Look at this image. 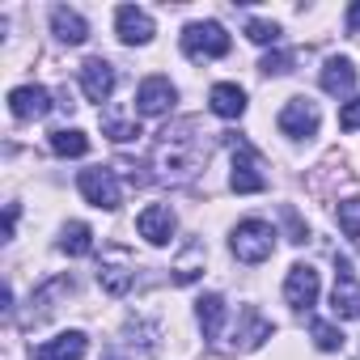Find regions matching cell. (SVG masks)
<instances>
[{"instance_id":"obj_1","label":"cell","mask_w":360,"mask_h":360,"mask_svg":"<svg viewBox=\"0 0 360 360\" xmlns=\"http://www.w3.org/2000/svg\"><path fill=\"white\" fill-rule=\"evenodd\" d=\"M208 161V131L195 119L169 123L153 144V169L161 183H191Z\"/></svg>"},{"instance_id":"obj_2","label":"cell","mask_w":360,"mask_h":360,"mask_svg":"<svg viewBox=\"0 0 360 360\" xmlns=\"http://www.w3.org/2000/svg\"><path fill=\"white\" fill-rule=\"evenodd\" d=\"M229 250L242 259V263H263V259H271V250H276V229L267 225V221H242L233 233H229Z\"/></svg>"},{"instance_id":"obj_3","label":"cell","mask_w":360,"mask_h":360,"mask_svg":"<svg viewBox=\"0 0 360 360\" xmlns=\"http://www.w3.org/2000/svg\"><path fill=\"white\" fill-rule=\"evenodd\" d=\"M183 51L191 60H221L229 51V34L221 22H191L183 30Z\"/></svg>"},{"instance_id":"obj_4","label":"cell","mask_w":360,"mask_h":360,"mask_svg":"<svg viewBox=\"0 0 360 360\" xmlns=\"http://www.w3.org/2000/svg\"><path fill=\"white\" fill-rule=\"evenodd\" d=\"M77 191L94 204V208H102V212H115L119 204H123V187H119V178H115V169H81V178H77Z\"/></svg>"},{"instance_id":"obj_5","label":"cell","mask_w":360,"mask_h":360,"mask_svg":"<svg viewBox=\"0 0 360 360\" xmlns=\"http://www.w3.org/2000/svg\"><path fill=\"white\" fill-rule=\"evenodd\" d=\"M318 127H322L318 102H309V98H288V102H284V110H280V131H284L288 140H309V136H318Z\"/></svg>"},{"instance_id":"obj_6","label":"cell","mask_w":360,"mask_h":360,"mask_svg":"<svg viewBox=\"0 0 360 360\" xmlns=\"http://www.w3.org/2000/svg\"><path fill=\"white\" fill-rule=\"evenodd\" d=\"M229 187L238 195H259L267 187V178L259 169V153L246 140H233V174H229Z\"/></svg>"},{"instance_id":"obj_7","label":"cell","mask_w":360,"mask_h":360,"mask_svg":"<svg viewBox=\"0 0 360 360\" xmlns=\"http://www.w3.org/2000/svg\"><path fill=\"white\" fill-rule=\"evenodd\" d=\"M318 292H322V280H318V271L309 267V263H292L288 267V276H284V301L292 305V309H314L318 305Z\"/></svg>"},{"instance_id":"obj_8","label":"cell","mask_w":360,"mask_h":360,"mask_svg":"<svg viewBox=\"0 0 360 360\" xmlns=\"http://www.w3.org/2000/svg\"><path fill=\"white\" fill-rule=\"evenodd\" d=\"M271 322L255 309V305H246L242 309V318H238V326L229 330V339H225V352H255V347H263V339H271Z\"/></svg>"},{"instance_id":"obj_9","label":"cell","mask_w":360,"mask_h":360,"mask_svg":"<svg viewBox=\"0 0 360 360\" xmlns=\"http://www.w3.org/2000/svg\"><path fill=\"white\" fill-rule=\"evenodd\" d=\"M335 318H360V280L347 259H335V292H330Z\"/></svg>"},{"instance_id":"obj_10","label":"cell","mask_w":360,"mask_h":360,"mask_svg":"<svg viewBox=\"0 0 360 360\" xmlns=\"http://www.w3.org/2000/svg\"><path fill=\"white\" fill-rule=\"evenodd\" d=\"M174 102H178V89H174L165 77H144L140 89H136V115H144V119L165 115Z\"/></svg>"},{"instance_id":"obj_11","label":"cell","mask_w":360,"mask_h":360,"mask_svg":"<svg viewBox=\"0 0 360 360\" xmlns=\"http://www.w3.org/2000/svg\"><path fill=\"white\" fill-rule=\"evenodd\" d=\"M115 81H119V72H115V64H110V60L94 56V60H85V64H81V89H85V98H89V102H106V98L115 94Z\"/></svg>"},{"instance_id":"obj_12","label":"cell","mask_w":360,"mask_h":360,"mask_svg":"<svg viewBox=\"0 0 360 360\" xmlns=\"http://www.w3.org/2000/svg\"><path fill=\"white\" fill-rule=\"evenodd\" d=\"M136 229H140V238H144L148 246H169V238H174V229H178V217H174L165 204H148V208L136 217Z\"/></svg>"},{"instance_id":"obj_13","label":"cell","mask_w":360,"mask_h":360,"mask_svg":"<svg viewBox=\"0 0 360 360\" xmlns=\"http://www.w3.org/2000/svg\"><path fill=\"white\" fill-rule=\"evenodd\" d=\"M115 30H119V39H123L127 47H144V43H153V34H157L153 18H148L144 9H136V5H123V9L115 13Z\"/></svg>"},{"instance_id":"obj_14","label":"cell","mask_w":360,"mask_h":360,"mask_svg":"<svg viewBox=\"0 0 360 360\" xmlns=\"http://www.w3.org/2000/svg\"><path fill=\"white\" fill-rule=\"evenodd\" d=\"M51 106H56V102H51V94H47L43 85H18V89L9 94L13 119H43Z\"/></svg>"},{"instance_id":"obj_15","label":"cell","mask_w":360,"mask_h":360,"mask_svg":"<svg viewBox=\"0 0 360 360\" xmlns=\"http://www.w3.org/2000/svg\"><path fill=\"white\" fill-rule=\"evenodd\" d=\"M85 347H89V339L81 330H64V335L39 343L30 360H85Z\"/></svg>"},{"instance_id":"obj_16","label":"cell","mask_w":360,"mask_h":360,"mask_svg":"<svg viewBox=\"0 0 360 360\" xmlns=\"http://www.w3.org/2000/svg\"><path fill=\"white\" fill-rule=\"evenodd\" d=\"M51 34H56L60 43H68V47H81V43L89 39V22H85L77 9L60 5V9H51Z\"/></svg>"},{"instance_id":"obj_17","label":"cell","mask_w":360,"mask_h":360,"mask_svg":"<svg viewBox=\"0 0 360 360\" xmlns=\"http://www.w3.org/2000/svg\"><path fill=\"white\" fill-rule=\"evenodd\" d=\"M208 106H212V115H221V119H242V115H246V89L233 85V81H221V85H212Z\"/></svg>"},{"instance_id":"obj_18","label":"cell","mask_w":360,"mask_h":360,"mask_svg":"<svg viewBox=\"0 0 360 360\" xmlns=\"http://www.w3.org/2000/svg\"><path fill=\"white\" fill-rule=\"evenodd\" d=\"M322 89H326V94H335V98L352 94V89H356V64H352L347 56L326 60V64H322Z\"/></svg>"},{"instance_id":"obj_19","label":"cell","mask_w":360,"mask_h":360,"mask_svg":"<svg viewBox=\"0 0 360 360\" xmlns=\"http://www.w3.org/2000/svg\"><path fill=\"white\" fill-rule=\"evenodd\" d=\"M225 297H217V292H208V297H200L195 301V318H200V330H204V339H221L225 335Z\"/></svg>"},{"instance_id":"obj_20","label":"cell","mask_w":360,"mask_h":360,"mask_svg":"<svg viewBox=\"0 0 360 360\" xmlns=\"http://www.w3.org/2000/svg\"><path fill=\"white\" fill-rule=\"evenodd\" d=\"M51 153L56 157H85L89 153V136L77 131V127H60V131H51Z\"/></svg>"},{"instance_id":"obj_21","label":"cell","mask_w":360,"mask_h":360,"mask_svg":"<svg viewBox=\"0 0 360 360\" xmlns=\"http://www.w3.org/2000/svg\"><path fill=\"white\" fill-rule=\"evenodd\" d=\"M60 250H64V255H72V259L89 255V250H94V229H89V225H81V221L64 225V233H60Z\"/></svg>"},{"instance_id":"obj_22","label":"cell","mask_w":360,"mask_h":360,"mask_svg":"<svg viewBox=\"0 0 360 360\" xmlns=\"http://www.w3.org/2000/svg\"><path fill=\"white\" fill-rule=\"evenodd\" d=\"M131 280H136V276H131L127 267H110V263H102V271H98V284H102L110 297H123V292L131 288Z\"/></svg>"},{"instance_id":"obj_23","label":"cell","mask_w":360,"mask_h":360,"mask_svg":"<svg viewBox=\"0 0 360 360\" xmlns=\"http://www.w3.org/2000/svg\"><path fill=\"white\" fill-rule=\"evenodd\" d=\"M64 292H72V280H56V284H47L39 297H34V322H43V318H51L56 314V297H64Z\"/></svg>"},{"instance_id":"obj_24","label":"cell","mask_w":360,"mask_h":360,"mask_svg":"<svg viewBox=\"0 0 360 360\" xmlns=\"http://www.w3.org/2000/svg\"><path fill=\"white\" fill-rule=\"evenodd\" d=\"M195 263H204V246H200V242H191V246H187V259L174 267V280H178V284H191V280L204 271V267H195Z\"/></svg>"},{"instance_id":"obj_25","label":"cell","mask_w":360,"mask_h":360,"mask_svg":"<svg viewBox=\"0 0 360 360\" xmlns=\"http://www.w3.org/2000/svg\"><path fill=\"white\" fill-rule=\"evenodd\" d=\"M335 217H339V229H343L347 238H360V200H343V204L335 208Z\"/></svg>"},{"instance_id":"obj_26","label":"cell","mask_w":360,"mask_h":360,"mask_svg":"<svg viewBox=\"0 0 360 360\" xmlns=\"http://www.w3.org/2000/svg\"><path fill=\"white\" fill-rule=\"evenodd\" d=\"M246 39L259 43V47H267V43L276 47V43H280V26H276V22H250V26H246Z\"/></svg>"},{"instance_id":"obj_27","label":"cell","mask_w":360,"mask_h":360,"mask_svg":"<svg viewBox=\"0 0 360 360\" xmlns=\"http://www.w3.org/2000/svg\"><path fill=\"white\" fill-rule=\"evenodd\" d=\"M314 343H318L322 352H339V347H343V335H339L330 322H314Z\"/></svg>"},{"instance_id":"obj_28","label":"cell","mask_w":360,"mask_h":360,"mask_svg":"<svg viewBox=\"0 0 360 360\" xmlns=\"http://www.w3.org/2000/svg\"><path fill=\"white\" fill-rule=\"evenodd\" d=\"M259 68H263L267 77H280V72H292V56H288V51H271V56H267V60H263Z\"/></svg>"},{"instance_id":"obj_29","label":"cell","mask_w":360,"mask_h":360,"mask_svg":"<svg viewBox=\"0 0 360 360\" xmlns=\"http://www.w3.org/2000/svg\"><path fill=\"white\" fill-rule=\"evenodd\" d=\"M106 131H110V140H119V144L140 136V127H136V123H123V119H106Z\"/></svg>"},{"instance_id":"obj_30","label":"cell","mask_w":360,"mask_h":360,"mask_svg":"<svg viewBox=\"0 0 360 360\" xmlns=\"http://www.w3.org/2000/svg\"><path fill=\"white\" fill-rule=\"evenodd\" d=\"M339 127H343V131H356V127H360V98L343 102V110H339Z\"/></svg>"},{"instance_id":"obj_31","label":"cell","mask_w":360,"mask_h":360,"mask_svg":"<svg viewBox=\"0 0 360 360\" xmlns=\"http://www.w3.org/2000/svg\"><path fill=\"white\" fill-rule=\"evenodd\" d=\"M13 225H18V204H9V212H5V242L13 238Z\"/></svg>"},{"instance_id":"obj_32","label":"cell","mask_w":360,"mask_h":360,"mask_svg":"<svg viewBox=\"0 0 360 360\" xmlns=\"http://www.w3.org/2000/svg\"><path fill=\"white\" fill-rule=\"evenodd\" d=\"M347 30H352V34H360V5H352V9H347Z\"/></svg>"}]
</instances>
